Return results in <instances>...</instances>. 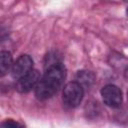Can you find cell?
<instances>
[{"instance_id":"9c48e42d","label":"cell","mask_w":128,"mask_h":128,"mask_svg":"<svg viewBox=\"0 0 128 128\" xmlns=\"http://www.w3.org/2000/svg\"><path fill=\"white\" fill-rule=\"evenodd\" d=\"M124 77H125V79L128 81V67L125 69V71H124Z\"/></svg>"},{"instance_id":"277c9868","label":"cell","mask_w":128,"mask_h":128,"mask_svg":"<svg viewBox=\"0 0 128 128\" xmlns=\"http://www.w3.org/2000/svg\"><path fill=\"white\" fill-rule=\"evenodd\" d=\"M33 65H34V61L29 55L27 54L21 55L13 63L11 69V74L13 78H15L16 80L22 78L23 76H25L26 74H28L33 70Z\"/></svg>"},{"instance_id":"ba28073f","label":"cell","mask_w":128,"mask_h":128,"mask_svg":"<svg viewBox=\"0 0 128 128\" xmlns=\"http://www.w3.org/2000/svg\"><path fill=\"white\" fill-rule=\"evenodd\" d=\"M1 128H25V127L21 123L13 119H6L1 123Z\"/></svg>"},{"instance_id":"6da1fadb","label":"cell","mask_w":128,"mask_h":128,"mask_svg":"<svg viewBox=\"0 0 128 128\" xmlns=\"http://www.w3.org/2000/svg\"><path fill=\"white\" fill-rule=\"evenodd\" d=\"M66 75V68L62 62L47 67L34 90L35 96L39 100H47L53 97L63 86Z\"/></svg>"},{"instance_id":"5b68a950","label":"cell","mask_w":128,"mask_h":128,"mask_svg":"<svg viewBox=\"0 0 128 128\" xmlns=\"http://www.w3.org/2000/svg\"><path fill=\"white\" fill-rule=\"evenodd\" d=\"M40 79H41V75L39 71L33 69L31 72H29L28 74L17 80L15 88L19 93H28L33 89L35 90Z\"/></svg>"},{"instance_id":"3957f363","label":"cell","mask_w":128,"mask_h":128,"mask_svg":"<svg viewBox=\"0 0 128 128\" xmlns=\"http://www.w3.org/2000/svg\"><path fill=\"white\" fill-rule=\"evenodd\" d=\"M101 96L104 104L110 108H118L122 104V91L116 85L109 84L104 86L101 90Z\"/></svg>"},{"instance_id":"8992f818","label":"cell","mask_w":128,"mask_h":128,"mask_svg":"<svg viewBox=\"0 0 128 128\" xmlns=\"http://www.w3.org/2000/svg\"><path fill=\"white\" fill-rule=\"evenodd\" d=\"M13 66L12 55L9 51H1L0 52V75L3 77Z\"/></svg>"},{"instance_id":"7a4b0ae2","label":"cell","mask_w":128,"mask_h":128,"mask_svg":"<svg viewBox=\"0 0 128 128\" xmlns=\"http://www.w3.org/2000/svg\"><path fill=\"white\" fill-rule=\"evenodd\" d=\"M84 96V87L77 81L67 83L63 88L62 99L67 107L75 108L82 102Z\"/></svg>"},{"instance_id":"8fae6325","label":"cell","mask_w":128,"mask_h":128,"mask_svg":"<svg viewBox=\"0 0 128 128\" xmlns=\"http://www.w3.org/2000/svg\"><path fill=\"white\" fill-rule=\"evenodd\" d=\"M127 100H128V92H127Z\"/></svg>"},{"instance_id":"30bf717a","label":"cell","mask_w":128,"mask_h":128,"mask_svg":"<svg viewBox=\"0 0 128 128\" xmlns=\"http://www.w3.org/2000/svg\"><path fill=\"white\" fill-rule=\"evenodd\" d=\"M126 13H127V17H128V7H127V11H126Z\"/></svg>"},{"instance_id":"52a82bcc","label":"cell","mask_w":128,"mask_h":128,"mask_svg":"<svg viewBox=\"0 0 128 128\" xmlns=\"http://www.w3.org/2000/svg\"><path fill=\"white\" fill-rule=\"evenodd\" d=\"M76 80L80 85H82V87L83 86L90 87L95 81V74L93 72L87 71V70L78 71L76 74Z\"/></svg>"}]
</instances>
